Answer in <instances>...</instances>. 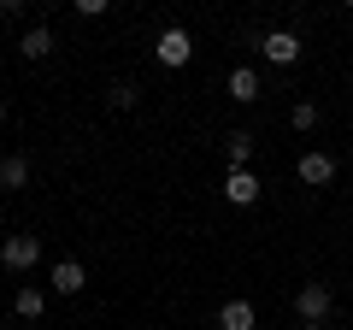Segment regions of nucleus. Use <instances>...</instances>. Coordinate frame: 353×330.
I'll list each match as a JSON object with an SVG mask.
<instances>
[{
    "instance_id": "1",
    "label": "nucleus",
    "mask_w": 353,
    "mask_h": 330,
    "mask_svg": "<svg viewBox=\"0 0 353 330\" xmlns=\"http://www.w3.org/2000/svg\"><path fill=\"white\" fill-rule=\"evenodd\" d=\"M36 260H41V242L36 236H6V242H0V266H6V271H30Z\"/></svg>"
},
{
    "instance_id": "2",
    "label": "nucleus",
    "mask_w": 353,
    "mask_h": 330,
    "mask_svg": "<svg viewBox=\"0 0 353 330\" xmlns=\"http://www.w3.org/2000/svg\"><path fill=\"white\" fill-rule=\"evenodd\" d=\"M153 53H159V65H171V71H176V65L194 59V41H189V30H165V36L153 41Z\"/></svg>"
},
{
    "instance_id": "3",
    "label": "nucleus",
    "mask_w": 353,
    "mask_h": 330,
    "mask_svg": "<svg viewBox=\"0 0 353 330\" xmlns=\"http://www.w3.org/2000/svg\"><path fill=\"white\" fill-rule=\"evenodd\" d=\"M259 53L271 65H294V59H301V36H294V30H271V36L259 41Z\"/></svg>"
},
{
    "instance_id": "4",
    "label": "nucleus",
    "mask_w": 353,
    "mask_h": 330,
    "mask_svg": "<svg viewBox=\"0 0 353 330\" xmlns=\"http://www.w3.org/2000/svg\"><path fill=\"white\" fill-rule=\"evenodd\" d=\"M294 313H301L306 324H324V313H330V283H306V289L294 295Z\"/></svg>"
},
{
    "instance_id": "5",
    "label": "nucleus",
    "mask_w": 353,
    "mask_h": 330,
    "mask_svg": "<svg viewBox=\"0 0 353 330\" xmlns=\"http://www.w3.org/2000/svg\"><path fill=\"white\" fill-rule=\"evenodd\" d=\"M224 201L230 206H253L259 201V177H253V171H230L224 177Z\"/></svg>"
},
{
    "instance_id": "6",
    "label": "nucleus",
    "mask_w": 353,
    "mask_h": 330,
    "mask_svg": "<svg viewBox=\"0 0 353 330\" xmlns=\"http://www.w3.org/2000/svg\"><path fill=\"white\" fill-rule=\"evenodd\" d=\"M294 171H301V183L324 189V183L336 177V159H330V153H301V165H294Z\"/></svg>"
},
{
    "instance_id": "7",
    "label": "nucleus",
    "mask_w": 353,
    "mask_h": 330,
    "mask_svg": "<svg viewBox=\"0 0 353 330\" xmlns=\"http://www.w3.org/2000/svg\"><path fill=\"white\" fill-rule=\"evenodd\" d=\"M259 324V313H253L248 301H224L218 307V330H253Z\"/></svg>"
},
{
    "instance_id": "8",
    "label": "nucleus",
    "mask_w": 353,
    "mask_h": 330,
    "mask_svg": "<svg viewBox=\"0 0 353 330\" xmlns=\"http://www.w3.org/2000/svg\"><path fill=\"white\" fill-rule=\"evenodd\" d=\"M83 283H88V271L77 266V260H59V266H53V289H59V295H77Z\"/></svg>"
},
{
    "instance_id": "9",
    "label": "nucleus",
    "mask_w": 353,
    "mask_h": 330,
    "mask_svg": "<svg viewBox=\"0 0 353 330\" xmlns=\"http://www.w3.org/2000/svg\"><path fill=\"white\" fill-rule=\"evenodd\" d=\"M30 183V159L24 153H6V159H0V189H24Z\"/></svg>"
},
{
    "instance_id": "10",
    "label": "nucleus",
    "mask_w": 353,
    "mask_h": 330,
    "mask_svg": "<svg viewBox=\"0 0 353 330\" xmlns=\"http://www.w3.org/2000/svg\"><path fill=\"white\" fill-rule=\"evenodd\" d=\"M230 101H259V71L236 65V71H230Z\"/></svg>"
},
{
    "instance_id": "11",
    "label": "nucleus",
    "mask_w": 353,
    "mask_h": 330,
    "mask_svg": "<svg viewBox=\"0 0 353 330\" xmlns=\"http://www.w3.org/2000/svg\"><path fill=\"white\" fill-rule=\"evenodd\" d=\"M224 153H230V171H248V159H253V136H248V130L224 136Z\"/></svg>"
},
{
    "instance_id": "12",
    "label": "nucleus",
    "mask_w": 353,
    "mask_h": 330,
    "mask_svg": "<svg viewBox=\"0 0 353 330\" xmlns=\"http://www.w3.org/2000/svg\"><path fill=\"white\" fill-rule=\"evenodd\" d=\"M18 53H24V59H48V53H53V30H30V36L24 41H18Z\"/></svg>"
},
{
    "instance_id": "13",
    "label": "nucleus",
    "mask_w": 353,
    "mask_h": 330,
    "mask_svg": "<svg viewBox=\"0 0 353 330\" xmlns=\"http://www.w3.org/2000/svg\"><path fill=\"white\" fill-rule=\"evenodd\" d=\"M18 318H41V307H48V295H41V289H18Z\"/></svg>"
},
{
    "instance_id": "14",
    "label": "nucleus",
    "mask_w": 353,
    "mask_h": 330,
    "mask_svg": "<svg viewBox=\"0 0 353 330\" xmlns=\"http://www.w3.org/2000/svg\"><path fill=\"white\" fill-rule=\"evenodd\" d=\"M289 124H294V130H312V124H318V106H312V101H294V118H289Z\"/></svg>"
},
{
    "instance_id": "15",
    "label": "nucleus",
    "mask_w": 353,
    "mask_h": 330,
    "mask_svg": "<svg viewBox=\"0 0 353 330\" xmlns=\"http://www.w3.org/2000/svg\"><path fill=\"white\" fill-rule=\"evenodd\" d=\"M106 101H112L118 113H130V106H136V89H130V83H112V95H106Z\"/></svg>"
},
{
    "instance_id": "16",
    "label": "nucleus",
    "mask_w": 353,
    "mask_h": 330,
    "mask_svg": "<svg viewBox=\"0 0 353 330\" xmlns=\"http://www.w3.org/2000/svg\"><path fill=\"white\" fill-rule=\"evenodd\" d=\"M0 124H6V101H0Z\"/></svg>"
},
{
    "instance_id": "17",
    "label": "nucleus",
    "mask_w": 353,
    "mask_h": 330,
    "mask_svg": "<svg viewBox=\"0 0 353 330\" xmlns=\"http://www.w3.org/2000/svg\"><path fill=\"white\" fill-rule=\"evenodd\" d=\"M306 330H324V324H306Z\"/></svg>"
}]
</instances>
